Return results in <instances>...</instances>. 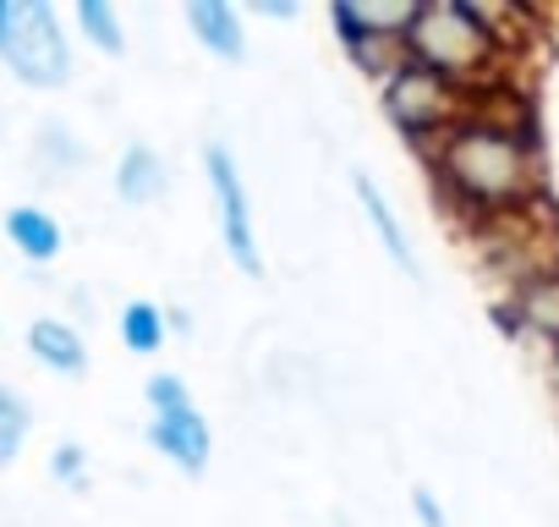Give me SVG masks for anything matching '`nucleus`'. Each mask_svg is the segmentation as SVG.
<instances>
[{"label": "nucleus", "instance_id": "7ed1b4c3", "mask_svg": "<svg viewBox=\"0 0 559 527\" xmlns=\"http://www.w3.org/2000/svg\"><path fill=\"white\" fill-rule=\"evenodd\" d=\"M379 105H384L390 127L428 154V149L472 110V94L455 89L450 78H439V72H428V67H417V61L401 56V61L379 78Z\"/></svg>", "mask_w": 559, "mask_h": 527}, {"label": "nucleus", "instance_id": "0eeeda50", "mask_svg": "<svg viewBox=\"0 0 559 527\" xmlns=\"http://www.w3.org/2000/svg\"><path fill=\"white\" fill-rule=\"evenodd\" d=\"M352 192H357V209H362V220H368L373 242L384 247V258L395 264V270H401L406 281H423V264H417V242H412L406 220L395 214V203L384 198V187H379V181H373L368 171H352Z\"/></svg>", "mask_w": 559, "mask_h": 527}, {"label": "nucleus", "instance_id": "6e6552de", "mask_svg": "<svg viewBox=\"0 0 559 527\" xmlns=\"http://www.w3.org/2000/svg\"><path fill=\"white\" fill-rule=\"evenodd\" d=\"M504 314L526 341L554 352L559 347V264H548V270L526 276L515 292H504Z\"/></svg>", "mask_w": 559, "mask_h": 527}, {"label": "nucleus", "instance_id": "423d86ee", "mask_svg": "<svg viewBox=\"0 0 559 527\" xmlns=\"http://www.w3.org/2000/svg\"><path fill=\"white\" fill-rule=\"evenodd\" d=\"M7 67L28 89H67L72 83V45H67L61 12L50 0H17V34H12Z\"/></svg>", "mask_w": 559, "mask_h": 527}, {"label": "nucleus", "instance_id": "a211bd4d", "mask_svg": "<svg viewBox=\"0 0 559 527\" xmlns=\"http://www.w3.org/2000/svg\"><path fill=\"white\" fill-rule=\"evenodd\" d=\"M143 401H148V418H170V412H187V407H198L181 374H148V385H143Z\"/></svg>", "mask_w": 559, "mask_h": 527}, {"label": "nucleus", "instance_id": "dca6fc26", "mask_svg": "<svg viewBox=\"0 0 559 527\" xmlns=\"http://www.w3.org/2000/svg\"><path fill=\"white\" fill-rule=\"evenodd\" d=\"M34 160L50 171V181H61V176H72V171L88 160V149L78 143V132H72L67 121H45L39 138H34Z\"/></svg>", "mask_w": 559, "mask_h": 527}, {"label": "nucleus", "instance_id": "5701e85b", "mask_svg": "<svg viewBox=\"0 0 559 527\" xmlns=\"http://www.w3.org/2000/svg\"><path fill=\"white\" fill-rule=\"evenodd\" d=\"M554 385H559V347H554Z\"/></svg>", "mask_w": 559, "mask_h": 527}, {"label": "nucleus", "instance_id": "2eb2a0df", "mask_svg": "<svg viewBox=\"0 0 559 527\" xmlns=\"http://www.w3.org/2000/svg\"><path fill=\"white\" fill-rule=\"evenodd\" d=\"M78 34L99 50V56H127V23H121V12L110 7V0H78Z\"/></svg>", "mask_w": 559, "mask_h": 527}, {"label": "nucleus", "instance_id": "aec40b11", "mask_svg": "<svg viewBox=\"0 0 559 527\" xmlns=\"http://www.w3.org/2000/svg\"><path fill=\"white\" fill-rule=\"evenodd\" d=\"M412 516H417V527H450V516L428 483H412Z\"/></svg>", "mask_w": 559, "mask_h": 527}, {"label": "nucleus", "instance_id": "4be33fe9", "mask_svg": "<svg viewBox=\"0 0 559 527\" xmlns=\"http://www.w3.org/2000/svg\"><path fill=\"white\" fill-rule=\"evenodd\" d=\"M12 34H17V0H0V61L12 50Z\"/></svg>", "mask_w": 559, "mask_h": 527}, {"label": "nucleus", "instance_id": "39448f33", "mask_svg": "<svg viewBox=\"0 0 559 527\" xmlns=\"http://www.w3.org/2000/svg\"><path fill=\"white\" fill-rule=\"evenodd\" d=\"M203 176H209V198H214V214H219L225 258L247 281H263V242H258V225H252V192H247L236 149L219 143V138L203 143Z\"/></svg>", "mask_w": 559, "mask_h": 527}, {"label": "nucleus", "instance_id": "6ab92c4d", "mask_svg": "<svg viewBox=\"0 0 559 527\" xmlns=\"http://www.w3.org/2000/svg\"><path fill=\"white\" fill-rule=\"evenodd\" d=\"M50 478L67 483V489H83V483H88V450H83L78 440H61V445L50 450Z\"/></svg>", "mask_w": 559, "mask_h": 527}, {"label": "nucleus", "instance_id": "f3484780", "mask_svg": "<svg viewBox=\"0 0 559 527\" xmlns=\"http://www.w3.org/2000/svg\"><path fill=\"white\" fill-rule=\"evenodd\" d=\"M28 429H34V407H28V396H23L17 385L0 379V472H7V467L23 456Z\"/></svg>", "mask_w": 559, "mask_h": 527}, {"label": "nucleus", "instance_id": "20e7f679", "mask_svg": "<svg viewBox=\"0 0 559 527\" xmlns=\"http://www.w3.org/2000/svg\"><path fill=\"white\" fill-rule=\"evenodd\" d=\"M423 0H330V28L341 34L346 56L379 83L401 61V39L417 23Z\"/></svg>", "mask_w": 559, "mask_h": 527}, {"label": "nucleus", "instance_id": "9b49d317", "mask_svg": "<svg viewBox=\"0 0 559 527\" xmlns=\"http://www.w3.org/2000/svg\"><path fill=\"white\" fill-rule=\"evenodd\" d=\"M170 192V165L154 143H127L116 160V198L127 209H154Z\"/></svg>", "mask_w": 559, "mask_h": 527}, {"label": "nucleus", "instance_id": "f03ea898", "mask_svg": "<svg viewBox=\"0 0 559 527\" xmlns=\"http://www.w3.org/2000/svg\"><path fill=\"white\" fill-rule=\"evenodd\" d=\"M401 56L439 72V78H450L466 94L493 89L504 78V61H510L477 0H423L417 23L401 39Z\"/></svg>", "mask_w": 559, "mask_h": 527}, {"label": "nucleus", "instance_id": "9d476101", "mask_svg": "<svg viewBox=\"0 0 559 527\" xmlns=\"http://www.w3.org/2000/svg\"><path fill=\"white\" fill-rule=\"evenodd\" d=\"M187 34L225 67H241L247 61V17L241 7H230V0H187Z\"/></svg>", "mask_w": 559, "mask_h": 527}, {"label": "nucleus", "instance_id": "ddd939ff", "mask_svg": "<svg viewBox=\"0 0 559 527\" xmlns=\"http://www.w3.org/2000/svg\"><path fill=\"white\" fill-rule=\"evenodd\" d=\"M23 341H28V352H34L39 368H50L61 379H83L88 374V347H83L78 325H67V319H34Z\"/></svg>", "mask_w": 559, "mask_h": 527}, {"label": "nucleus", "instance_id": "4468645a", "mask_svg": "<svg viewBox=\"0 0 559 527\" xmlns=\"http://www.w3.org/2000/svg\"><path fill=\"white\" fill-rule=\"evenodd\" d=\"M116 330H121V347H127V352H138V358H154V352L165 347V336H170L165 308H159V303H148V297H132V303L121 308Z\"/></svg>", "mask_w": 559, "mask_h": 527}, {"label": "nucleus", "instance_id": "412c9836", "mask_svg": "<svg viewBox=\"0 0 559 527\" xmlns=\"http://www.w3.org/2000/svg\"><path fill=\"white\" fill-rule=\"evenodd\" d=\"M252 17H263V23H297L302 7H297V0H252Z\"/></svg>", "mask_w": 559, "mask_h": 527}, {"label": "nucleus", "instance_id": "1a4fd4ad", "mask_svg": "<svg viewBox=\"0 0 559 527\" xmlns=\"http://www.w3.org/2000/svg\"><path fill=\"white\" fill-rule=\"evenodd\" d=\"M148 445H154L170 467H181L187 478H198V472L209 467V456H214V434H209V418H203L198 407L170 412V418H148Z\"/></svg>", "mask_w": 559, "mask_h": 527}, {"label": "nucleus", "instance_id": "f257e3e1", "mask_svg": "<svg viewBox=\"0 0 559 527\" xmlns=\"http://www.w3.org/2000/svg\"><path fill=\"white\" fill-rule=\"evenodd\" d=\"M428 171L466 225L543 203V149L515 89L493 83L472 94V110L428 149Z\"/></svg>", "mask_w": 559, "mask_h": 527}, {"label": "nucleus", "instance_id": "f8f14e48", "mask_svg": "<svg viewBox=\"0 0 559 527\" xmlns=\"http://www.w3.org/2000/svg\"><path fill=\"white\" fill-rule=\"evenodd\" d=\"M0 231H7V242H12L28 264H56L61 247H67L61 220H56L50 209H39V203H12L7 220H0Z\"/></svg>", "mask_w": 559, "mask_h": 527}]
</instances>
